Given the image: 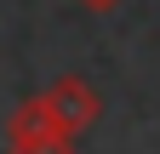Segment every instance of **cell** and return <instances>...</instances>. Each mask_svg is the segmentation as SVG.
Segmentation results:
<instances>
[{"mask_svg": "<svg viewBox=\"0 0 160 154\" xmlns=\"http://www.w3.org/2000/svg\"><path fill=\"white\" fill-rule=\"evenodd\" d=\"M80 6H86V12H114L120 0H80Z\"/></svg>", "mask_w": 160, "mask_h": 154, "instance_id": "cell-3", "label": "cell"}, {"mask_svg": "<svg viewBox=\"0 0 160 154\" xmlns=\"http://www.w3.org/2000/svg\"><path fill=\"white\" fill-rule=\"evenodd\" d=\"M40 97H46L52 120L63 126L69 137H80V131H92L97 120H103V91H97L92 80H80V74H57Z\"/></svg>", "mask_w": 160, "mask_h": 154, "instance_id": "cell-2", "label": "cell"}, {"mask_svg": "<svg viewBox=\"0 0 160 154\" xmlns=\"http://www.w3.org/2000/svg\"><path fill=\"white\" fill-rule=\"evenodd\" d=\"M74 143L80 137H69L52 120L46 97H23L6 120V154H74Z\"/></svg>", "mask_w": 160, "mask_h": 154, "instance_id": "cell-1", "label": "cell"}]
</instances>
